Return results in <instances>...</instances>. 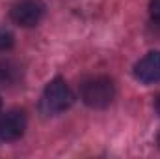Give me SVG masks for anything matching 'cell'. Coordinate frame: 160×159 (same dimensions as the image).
Returning <instances> with one entry per match:
<instances>
[{
    "instance_id": "cell-1",
    "label": "cell",
    "mask_w": 160,
    "mask_h": 159,
    "mask_svg": "<svg viewBox=\"0 0 160 159\" xmlns=\"http://www.w3.org/2000/svg\"><path fill=\"white\" fill-rule=\"evenodd\" d=\"M80 97L91 109H106L116 97V84L110 77L104 75L91 77L82 82Z\"/></svg>"
},
{
    "instance_id": "cell-2",
    "label": "cell",
    "mask_w": 160,
    "mask_h": 159,
    "mask_svg": "<svg viewBox=\"0 0 160 159\" xmlns=\"http://www.w3.org/2000/svg\"><path fill=\"white\" fill-rule=\"evenodd\" d=\"M73 101H75V96H73L71 88L67 86V82L56 77L47 84V88L43 92L41 105L47 114H58V112L67 111L73 105Z\"/></svg>"
},
{
    "instance_id": "cell-3",
    "label": "cell",
    "mask_w": 160,
    "mask_h": 159,
    "mask_svg": "<svg viewBox=\"0 0 160 159\" xmlns=\"http://www.w3.org/2000/svg\"><path fill=\"white\" fill-rule=\"evenodd\" d=\"M45 15V4L39 0H22L11 8V21L19 26H36Z\"/></svg>"
},
{
    "instance_id": "cell-4",
    "label": "cell",
    "mask_w": 160,
    "mask_h": 159,
    "mask_svg": "<svg viewBox=\"0 0 160 159\" xmlns=\"http://www.w3.org/2000/svg\"><path fill=\"white\" fill-rule=\"evenodd\" d=\"M26 131V114L22 111H9L0 116V139L17 140Z\"/></svg>"
},
{
    "instance_id": "cell-5",
    "label": "cell",
    "mask_w": 160,
    "mask_h": 159,
    "mask_svg": "<svg viewBox=\"0 0 160 159\" xmlns=\"http://www.w3.org/2000/svg\"><path fill=\"white\" fill-rule=\"evenodd\" d=\"M134 77L143 84L160 82V51L147 52L134 66Z\"/></svg>"
},
{
    "instance_id": "cell-6",
    "label": "cell",
    "mask_w": 160,
    "mask_h": 159,
    "mask_svg": "<svg viewBox=\"0 0 160 159\" xmlns=\"http://www.w3.org/2000/svg\"><path fill=\"white\" fill-rule=\"evenodd\" d=\"M21 79V68L13 62H0V84L11 86Z\"/></svg>"
},
{
    "instance_id": "cell-7",
    "label": "cell",
    "mask_w": 160,
    "mask_h": 159,
    "mask_svg": "<svg viewBox=\"0 0 160 159\" xmlns=\"http://www.w3.org/2000/svg\"><path fill=\"white\" fill-rule=\"evenodd\" d=\"M13 47V34L0 28V51H8Z\"/></svg>"
},
{
    "instance_id": "cell-8",
    "label": "cell",
    "mask_w": 160,
    "mask_h": 159,
    "mask_svg": "<svg viewBox=\"0 0 160 159\" xmlns=\"http://www.w3.org/2000/svg\"><path fill=\"white\" fill-rule=\"evenodd\" d=\"M149 11H151V17H153V21L160 25V0H151Z\"/></svg>"
},
{
    "instance_id": "cell-9",
    "label": "cell",
    "mask_w": 160,
    "mask_h": 159,
    "mask_svg": "<svg viewBox=\"0 0 160 159\" xmlns=\"http://www.w3.org/2000/svg\"><path fill=\"white\" fill-rule=\"evenodd\" d=\"M157 111H158V114H160V96H158V99H157Z\"/></svg>"
},
{
    "instance_id": "cell-10",
    "label": "cell",
    "mask_w": 160,
    "mask_h": 159,
    "mask_svg": "<svg viewBox=\"0 0 160 159\" xmlns=\"http://www.w3.org/2000/svg\"><path fill=\"white\" fill-rule=\"evenodd\" d=\"M158 144H160V133H158Z\"/></svg>"
},
{
    "instance_id": "cell-11",
    "label": "cell",
    "mask_w": 160,
    "mask_h": 159,
    "mask_svg": "<svg viewBox=\"0 0 160 159\" xmlns=\"http://www.w3.org/2000/svg\"><path fill=\"white\" fill-rule=\"evenodd\" d=\"M0 103H2V101H0Z\"/></svg>"
}]
</instances>
